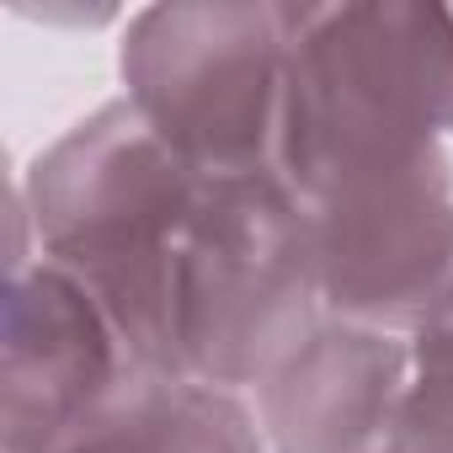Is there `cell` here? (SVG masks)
<instances>
[{"label":"cell","mask_w":453,"mask_h":453,"mask_svg":"<svg viewBox=\"0 0 453 453\" xmlns=\"http://www.w3.org/2000/svg\"><path fill=\"white\" fill-rule=\"evenodd\" d=\"M123 75L144 123L213 176H283L288 12L160 6L134 22Z\"/></svg>","instance_id":"1"},{"label":"cell","mask_w":453,"mask_h":453,"mask_svg":"<svg viewBox=\"0 0 453 453\" xmlns=\"http://www.w3.org/2000/svg\"><path fill=\"white\" fill-rule=\"evenodd\" d=\"M294 59L336 91L421 128H453V12L326 6L288 12Z\"/></svg>","instance_id":"2"},{"label":"cell","mask_w":453,"mask_h":453,"mask_svg":"<svg viewBox=\"0 0 453 453\" xmlns=\"http://www.w3.org/2000/svg\"><path fill=\"white\" fill-rule=\"evenodd\" d=\"M405 400V352L373 331L304 336L267 373L278 453H384Z\"/></svg>","instance_id":"3"},{"label":"cell","mask_w":453,"mask_h":453,"mask_svg":"<svg viewBox=\"0 0 453 453\" xmlns=\"http://www.w3.org/2000/svg\"><path fill=\"white\" fill-rule=\"evenodd\" d=\"M54 453H262V437L213 384L134 368Z\"/></svg>","instance_id":"4"},{"label":"cell","mask_w":453,"mask_h":453,"mask_svg":"<svg viewBox=\"0 0 453 453\" xmlns=\"http://www.w3.org/2000/svg\"><path fill=\"white\" fill-rule=\"evenodd\" d=\"M426 331H442V336H453V288H448V299H442V310L426 320Z\"/></svg>","instance_id":"5"}]
</instances>
